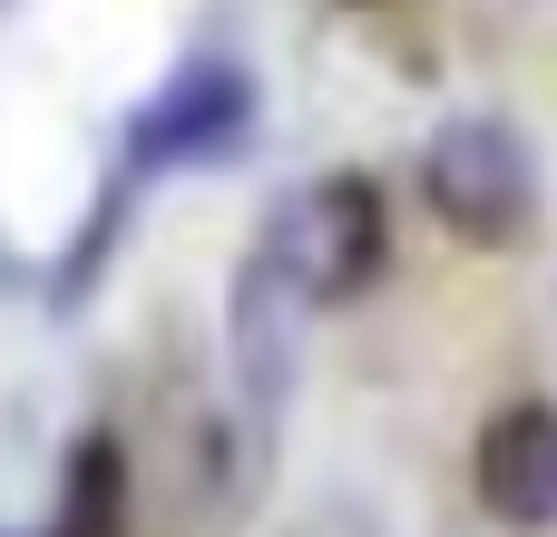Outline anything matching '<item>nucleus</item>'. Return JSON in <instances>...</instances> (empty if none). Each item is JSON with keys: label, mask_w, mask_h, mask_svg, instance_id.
Segmentation results:
<instances>
[{"label": "nucleus", "mask_w": 557, "mask_h": 537, "mask_svg": "<svg viewBox=\"0 0 557 537\" xmlns=\"http://www.w3.org/2000/svg\"><path fill=\"white\" fill-rule=\"evenodd\" d=\"M470 489L509 528H557V401H499L480 421Z\"/></svg>", "instance_id": "nucleus-5"}, {"label": "nucleus", "mask_w": 557, "mask_h": 537, "mask_svg": "<svg viewBox=\"0 0 557 537\" xmlns=\"http://www.w3.org/2000/svg\"><path fill=\"white\" fill-rule=\"evenodd\" d=\"M304 323H313L304 284L284 274L274 245H255L235 264V284H225V362H235V391H245L255 430H274L294 382H304Z\"/></svg>", "instance_id": "nucleus-4"}, {"label": "nucleus", "mask_w": 557, "mask_h": 537, "mask_svg": "<svg viewBox=\"0 0 557 537\" xmlns=\"http://www.w3.org/2000/svg\"><path fill=\"white\" fill-rule=\"evenodd\" d=\"M264 245L284 254V274L304 284L313 313L362 303V294L382 284V264H392V196H382V176H362V166H323L304 196H284V215H274Z\"/></svg>", "instance_id": "nucleus-3"}, {"label": "nucleus", "mask_w": 557, "mask_h": 537, "mask_svg": "<svg viewBox=\"0 0 557 537\" xmlns=\"http://www.w3.org/2000/svg\"><path fill=\"white\" fill-rule=\"evenodd\" d=\"M352 10H372V0H352Z\"/></svg>", "instance_id": "nucleus-7"}, {"label": "nucleus", "mask_w": 557, "mask_h": 537, "mask_svg": "<svg viewBox=\"0 0 557 537\" xmlns=\"http://www.w3.org/2000/svg\"><path fill=\"white\" fill-rule=\"evenodd\" d=\"M255 117H264L255 68L225 59V49H196V59H176V68L127 108V166H137V176L235 166V157L255 147Z\"/></svg>", "instance_id": "nucleus-2"}, {"label": "nucleus", "mask_w": 557, "mask_h": 537, "mask_svg": "<svg viewBox=\"0 0 557 537\" xmlns=\"http://www.w3.org/2000/svg\"><path fill=\"white\" fill-rule=\"evenodd\" d=\"M0 537H10V528H0Z\"/></svg>", "instance_id": "nucleus-8"}, {"label": "nucleus", "mask_w": 557, "mask_h": 537, "mask_svg": "<svg viewBox=\"0 0 557 537\" xmlns=\"http://www.w3.org/2000/svg\"><path fill=\"white\" fill-rule=\"evenodd\" d=\"M49 537H127V440L117 430H78L69 440Z\"/></svg>", "instance_id": "nucleus-6"}, {"label": "nucleus", "mask_w": 557, "mask_h": 537, "mask_svg": "<svg viewBox=\"0 0 557 537\" xmlns=\"http://www.w3.org/2000/svg\"><path fill=\"white\" fill-rule=\"evenodd\" d=\"M421 205L470 254H519L539 235V157L509 117H441L421 147Z\"/></svg>", "instance_id": "nucleus-1"}]
</instances>
